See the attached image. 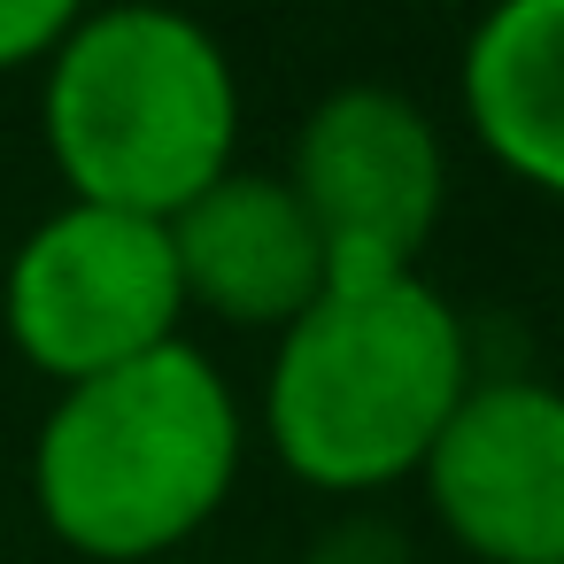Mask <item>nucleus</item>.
Returning <instances> with one entry per match:
<instances>
[{
  "label": "nucleus",
  "mask_w": 564,
  "mask_h": 564,
  "mask_svg": "<svg viewBox=\"0 0 564 564\" xmlns=\"http://www.w3.org/2000/svg\"><path fill=\"white\" fill-rule=\"evenodd\" d=\"M456 86L471 140L533 194L564 202V0H487Z\"/></svg>",
  "instance_id": "obj_8"
},
{
  "label": "nucleus",
  "mask_w": 564,
  "mask_h": 564,
  "mask_svg": "<svg viewBox=\"0 0 564 564\" xmlns=\"http://www.w3.org/2000/svg\"><path fill=\"white\" fill-rule=\"evenodd\" d=\"M471 394V340L425 271L333 279L286 333L263 379L279 464L325 495H379L410 479L456 402Z\"/></svg>",
  "instance_id": "obj_1"
},
{
  "label": "nucleus",
  "mask_w": 564,
  "mask_h": 564,
  "mask_svg": "<svg viewBox=\"0 0 564 564\" xmlns=\"http://www.w3.org/2000/svg\"><path fill=\"white\" fill-rule=\"evenodd\" d=\"M171 256L186 302L248 333H286L333 286L325 240L294 202V186L279 171H240V163L171 217Z\"/></svg>",
  "instance_id": "obj_7"
},
{
  "label": "nucleus",
  "mask_w": 564,
  "mask_h": 564,
  "mask_svg": "<svg viewBox=\"0 0 564 564\" xmlns=\"http://www.w3.org/2000/svg\"><path fill=\"white\" fill-rule=\"evenodd\" d=\"M0 317H9L17 356L55 387H78L171 348L186 317L171 225L94 209V202L55 209L47 225L24 232L9 286H0Z\"/></svg>",
  "instance_id": "obj_4"
},
{
  "label": "nucleus",
  "mask_w": 564,
  "mask_h": 564,
  "mask_svg": "<svg viewBox=\"0 0 564 564\" xmlns=\"http://www.w3.org/2000/svg\"><path fill=\"white\" fill-rule=\"evenodd\" d=\"M86 9H94V0H0V70L47 63L86 24Z\"/></svg>",
  "instance_id": "obj_9"
},
{
  "label": "nucleus",
  "mask_w": 564,
  "mask_h": 564,
  "mask_svg": "<svg viewBox=\"0 0 564 564\" xmlns=\"http://www.w3.org/2000/svg\"><path fill=\"white\" fill-rule=\"evenodd\" d=\"M310 209L333 279L417 271L441 209H448V148L441 124L394 86H333L279 171Z\"/></svg>",
  "instance_id": "obj_5"
},
{
  "label": "nucleus",
  "mask_w": 564,
  "mask_h": 564,
  "mask_svg": "<svg viewBox=\"0 0 564 564\" xmlns=\"http://www.w3.org/2000/svg\"><path fill=\"white\" fill-rule=\"evenodd\" d=\"M310 564H410V533L371 518V510H356V518H340V525H325L310 541Z\"/></svg>",
  "instance_id": "obj_10"
},
{
  "label": "nucleus",
  "mask_w": 564,
  "mask_h": 564,
  "mask_svg": "<svg viewBox=\"0 0 564 564\" xmlns=\"http://www.w3.org/2000/svg\"><path fill=\"white\" fill-rule=\"evenodd\" d=\"M425 510L479 564H564V387L471 379L433 456Z\"/></svg>",
  "instance_id": "obj_6"
},
{
  "label": "nucleus",
  "mask_w": 564,
  "mask_h": 564,
  "mask_svg": "<svg viewBox=\"0 0 564 564\" xmlns=\"http://www.w3.org/2000/svg\"><path fill=\"white\" fill-rule=\"evenodd\" d=\"M47 155L70 202L171 225L240 155V78L217 32L163 0L86 9L47 55Z\"/></svg>",
  "instance_id": "obj_3"
},
{
  "label": "nucleus",
  "mask_w": 564,
  "mask_h": 564,
  "mask_svg": "<svg viewBox=\"0 0 564 564\" xmlns=\"http://www.w3.org/2000/svg\"><path fill=\"white\" fill-rule=\"evenodd\" d=\"M240 448L248 425L225 371L171 340L63 387L32 441V502L47 533L94 564H155L225 510Z\"/></svg>",
  "instance_id": "obj_2"
},
{
  "label": "nucleus",
  "mask_w": 564,
  "mask_h": 564,
  "mask_svg": "<svg viewBox=\"0 0 564 564\" xmlns=\"http://www.w3.org/2000/svg\"><path fill=\"white\" fill-rule=\"evenodd\" d=\"M425 9H456V0H425ZM479 9H487V0H479Z\"/></svg>",
  "instance_id": "obj_11"
}]
</instances>
